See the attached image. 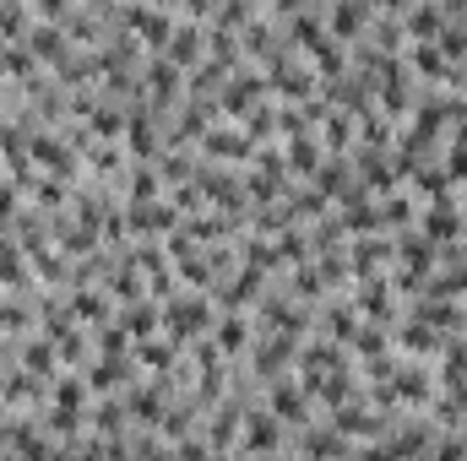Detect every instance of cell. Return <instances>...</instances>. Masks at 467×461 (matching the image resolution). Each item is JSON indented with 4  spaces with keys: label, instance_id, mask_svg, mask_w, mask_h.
Returning a JSON list of instances; mask_svg holds the SVG:
<instances>
[{
    "label": "cell",
    "instance_id": "25",
    "mask_svg": "<svg viewBox=\"0 0 467 461\" xmlns=\"http://www.w3.org/2000/svg\"><path fill=\"white\" fill-rule=\"evenodd\" d=\"M142 364H153V369H169L174 364V342H142Z\"/></svg>",
    "mask_w": 467,
    "mask_h": 461
},
{
    "label": "cell",
    "instance_id": "29",
    "mask_svg": "<svg viewBox=\"0 0 467 461\" xmlns=\"http://www.w3.org/2000/svg\"><path fill=\"white\" fill-rule=\"evenodd\" d=\"M12 212H17V190L0 185V218H12Z\"/></svg>",
    "mask_w": 467,
    "mask_h": 461
},
{
    "label": "cell",
    "instance_id": "17",
    "mask_svg": "<svg viewBox=\"0 0 467 461\" xmlns=\"http://www.w3.org/2000/svg\"><path fill=\"white\" fill-rule=\"evenodd\" d=\"M169 54L174 60H196L202 54V33H196L190 22H179V33H169Z\"/></svg>",
    "mask_w": 467,
    "mask_h": 461
},
{
    "label": "cell",
    "instance_id": "8",
    "mask_svg": "<svg viewBox=\"0 0 467 461\" xmlns=\"http://www.w3.org/2000/svg\"><path fill=\"white\" fill-rule=\"evenodd\" d=\"M245 424H250L245 450H272V445H283V429H278V418H272V413H255V418H245Z\"/></svg>",
    "mask_w": 467,
    "mask_h": 461
},
{
    "label": "cell",
    "instance_id": "11",
    "mask_svg": "<svg viewBox=\"0 0 467 461\" xmlns=\"http://www.w3.org/2000/svg\"><path fill=\"white\" fill-rule=\"evenodd\" d=\"M130 147H137V158H153V152H158V130H153L147 109L130 114Z\"/></svg>",
    "mask_w": 467,
    "mask_h": 461
},
{
    "label": "cell",
    "instance_id": "9",
    "mask_svg": "<svg viewBox=\"0 0 467 461\" xmlns=\"http://www.w3.org/2000/svg\"><path fill=\"white\" fill-rule=\"evenodd\" d=\"M272 413H283L288 424H304V385H294V380L272 385Z\"/></svg>",
    "mask_w": 467,
    "mask_h": 461
},
{
    "label": "cell",
    "instance_id": "1",
    "mask_svg": "<svg viewBox=\"0 0 467 461\" xmlns=\"http://www.w3.org/2000/svg\"><path fill=\"white\" fill-rule=\"evenodd\" d=\"M163 325H169V337L174 342H190V337H202L207 325H213V304L207 299H163Z\"/></svg>",
    "mask_w": 467,
    "mask_h": 461
},
{
    "label": "cell",
    "instance_id": "2",
    "mask_svg": "<svg viewBox=\"0 0 467 461\" xmlns=\"http://www.w3.org/2000/svg\"><path fill=\"white\" fill-rule=\"evenodd\" d=\"M125 28L137 33L142 44H153V49H169V17L158 6H130L125 12Z\"/></svg>",
    "mask_w": 467,
    "mask_h": 461
},
{
    "label": "cell",
    "instance_id": "22",
    "mask_svg": "<svg viewBox=\"0 0 467 461\" xmlns=\"http://www.w3.org/2000/svg\"><path fill=\"white\" fill-rule=\"evenodd\" d=\"M380 260H386V244H380V239H359V244H354V267H359V272H375Z\"/></svg>",
    "mask_w": 467,
    "mask_h": 461
},
{
    "label": "cell",
    "instance_id": "32",
    "mask_svg": "<svg viewBox=\"0 0 467 461\" xmlns=\"http://www.w3.org/2000/svg\"><path fill=\"white\" fill-rule=\"evenodd\" d=\"M0 364H6V342H0Z\"/></svg>",
    "mask_w": 467,
    "mask_h": 461
},
{
    "label": "cell",
    "instance_id": "5",
    "mask_svg": "<svg viewBox=\"0 0 467 461\" xmlns=\"http://www.w3.org/2000/svg\"><path fill=\"white\" fill-rule=\"evenodd\" d=\"M424 234H429L435 244H451V239H462V218L451 212V195H440V202H435V212H424Z\"/></svg>",
    "mask_w": 467,
    "mask_h": 461
},
{
    "label": "cell",
    "instance_id": "3",
    "mask_svg": "<svg viewBox=\"0 0 467 461\" xmlns=\"http://www.w3.org/2000/svg\"><path fill=\"white\" fill-rule=\"evenodd\" d=\"M33 158H38V169H44V174H60V179H71V174H77L71 147L54 142V136H38V142H33Z\"/></svg>",
    "mask_w": 467,
    "mask_h": 461
},
{
    "label": "cell",
    "instance_id": "19",
    "mask_svg": "<svg viewBox=\"0 0 467 461\" xmlns=\"http://www.w3.org/2000/svg\"><path fill=\"white\" fill-rule=\"evenodd\" d=\"M331 424H338L343 434H370V429H375L380 418H375L370 407H343V413H338V418H331Z\"/></svg>",
    "mask_w": 467,
    "mask_h": 461
},
{
    "label": "cell",
    "instance_id": "21",
    "mask_svg": "<svg viewBox=\"0 0 467 461\" xmlns=\"http://www.w3.org/2000/svg\"><path fill=\"white\" fill-rule=\"evenodd\" d=\"M440 28H446V22H440V12H435V6H419V12L408 17V33H413L419 44H424V38H435Z\"/></svg>",
    "mask_w": 467,
    "mask_h": 461
},
{
    "label": "cell",
    "instance_id": "10",
    "mask_svg": "<svg viewBox=\"0 0 467 461\" xmlns=\"http://www.w3.org/2000/svg\"><path fill=\"white\" fill-rule=\"evenodd\" d=\"M245 342H250V320H245V315H223V320H218V348H223V353H239Z\"/></svg>",
    "mask_w": 467,
    "mask_h": 461
},
{
    "label": "cell",
    "instance_id": "31",
    "mask_svg": "<svg viewBox=\"0 0 467 461\" xmlns=\"http://www.w3.org/2000/svg\"><path fill=\"white\" fill-rule=\"evenodd\" d=\"M370 6H391V12H396V6H403V0H370Z\"/></svg>",
    "mask_w": 467,
    "mask_h": 461
},
{
    "label": "cell",
    "instance_id": "20",
    "mask_svg": "<svg viewBox=\"0 0 467 461\" xmlns=\"http://www.w3.org/2000/svg\"><path fill=\"white\" fill-rule=\"evenodd\" d=\"M359 309H364V315H375V320H386V315H391V293H386V283L359 288Z\"/></svg>",
    "mask_w": 467,
    "mask_h": 461
},
{
    "label": "cell",
    "instance_id": "27",
    "mask_svg": "<svg viewBox=\"0 0 467 461\" xmlns=\"http://www.w3.org/2000/svg\"><path fill=\"white\" fill-rule=\"evenodd\" d=\"M304 450H348V440H343V434H310Z\"/></svg>",
    "mask_w": 467,
    "mask_h": 461
},
{
    "label": "cell",
    "instance_id": "7",
    "mask_svg": "<svg viewBox=\"0 0 467 461\" xmlns=\"http://www.w3.org/2000/svg\"><path fill=\"white\" fill-rule=\"evenodd\" d=\"M130 418L137 424H163V380L147 391H130Z\"/></svg>",
    "mask_w": 467,
    "mask_h": 461
},
{
    "label": "cell",
    "instance_id": "16",
    "mask_svg": "<svg viewBox=\"0 0 467 461\" xmlns=\"http://www.w3.org/2000/svg\"><path fill=\"white\" fill-rule=\"evenodd\" d=\"M403 348H413V353H440V337H435V325H429V320H413L408 332H403Z\"/></svg>",
    "mask_w": 467,
    "mask_h": 461
},
{
    "label": "cell",
    "instance_id": "15",
    "mask_svg": "<svg viewBox=\"0 0 467 461\" xmlns=\"http://www.w3.org/2000/svg\"><path fill=\"white\" fill-rule=\"evenodd\" d=\"M28 38H33V54H44V60H54V65L65 60V38H60V33H54L49 22H44V28H33Z\"/></svg>",
    "mask_w": 467,
    "mask_h": 461
},
{
    "label": "cell",
    "instance_id": "26",
    "mask_svg": "<svg viewBox=\"0 0 467 461\" xmlns=\"http://www.w3.org/2000/svg\"><path fill=\"white\" fill-rule=\"evenodd\" d=\"M125 337H130L125 325H98V348L104 353H125Z\"/></svg>",
    "mask_w": 467,
    "mask_h": 461
},
{
    "label": "cell",
    "instance_id": "23",
    "mask_svg": "<svg viewBox=\"0 0 467 461\" xmlns=\"http://www.w3.org/2000/svg\"><path fill=\"white\" fill-rule=\"evenodd\" d=\"M71 309H77L82 320H104V309H109V304H104L98 293H88V288H77V293H71Z\"/></svg>",
    "mask_w": 467,
    "mask_h": 461
},
{
    "label": "cell",
    "instance_id": "12",
    "mask_svg": "<svg viewBox=\"0 0 467 461\" xmlns=\"http://www.w3.org/2000/svg\"><path fill=\"white\" fill-rule=\"evenodd\" d=\"M272 87H283L288 98H304V93L315 87V77H304L299 65H278V60H272Z\"/></svg>",
    "mask_w": 467,
    "mask_h": 461
},
{
    "label": "cell",
    "instance_id": "18",
    "mask_svg": "<svg viewBox=\"0 0 467 461\" xmlns=\"http://www.w3.org/2000/svg\"><path fill=\"white\" fill-rule=\"evenodd\" d=\"M147 82H153V98H158V103L179 93V71H174L169 60H158V65H153V71H147Z\"/></svg>",
    "mask_w": 467,
    "mask_h": 461
},
{
    "label": "cell",
    "instance_id": "30",
    "mask_svg": "<svg viewBox=\"0 0 467 461\" xmlns=\"http://www.w3.org/2000/svg\"><path fill=\"white\" fill-rule=\"evenodd\" d=\"M451 293H462V299H467V272H456V277H451Z\"/></svg>",
    "mask_w": 467,
    "mask_h": 461
},
{
    "label": "cell",
    "instance_id": "14",
    "mask_svg": "<svg viewBox=\"0 0 467 461\" xmlns=\"http://www.w3.org/2000/svg\"><path fill=\"white\" fill-rule=\"evenodd\" d=\"M158 325H163V309H153V304H137V309L125 315V332H130V337H142V342L158 332Z\"/></svg>",
    "mask_w": 467,
    "mask_h": 461
},
{
    "label": "cell",
    "instance_id": "24",
    "mask_svg": "<svg viewBox=\"0 0 467 461\" xmlns=\"http://www.w3.org/2000/svg\"><path fill=\"white\" fill-rule=\"evenodd\" d=\"M82 397H88V385H82V380H60V385H54V407H71V413H77Z\"/></svg>",
    "mask_w": 467,
    "mask_h": 461
},
{
    "label": "cell",
    "instance_id": "4",
    "mask_svg": "<svg viewBox=\"0 0 467 461\" xmlns=\"http://www.w3.org/2000/svg\"><path fill=\"white\" fill-rule=\"evenodd\" d=\"M370 17V0H338L331 6V38H359Z\"/></svg>",
    "mask_w": 467,
    "mask_h": 461
},
{
    "label": "cell",
    "instance_id": "6",
    "mask_svg": "<svg viewBox=\"0 0 467 461\" xmlns=\"http://www.w3.org/2000/svg\"><path fill=\"white\" fill-rule=\"evenodd\" d=\"M202 147H207V158H250V136H245V130H207Z\"/></svg>",
    "mask_w": 467,
    "mask_h": 461
},
{
    "label": "cell",
    "instance_id": "28",
    "mask_svg": "<svg viewBox=\"0 0 467 461\" xmlns=\"http://www.w3.org/2000/svg\"><path fill=\"white\" fill-rule=\"evenodd\" d=\"M294 169H299V174L315 169V147H310V142H294Z\"/></svg>",
    "mask_w": 467,
    "mask_h": 461
},
{
    "label": "cell",
    "instance_id": "13",
    "mask_svg": "<svg viewBox=\"0 0 467 461\" xmlns=\"http://www.w3.org/2000/svg\"><path fill=\"white\" fill-rule=\"evenodd\" d=\"M88 385H93V391H114V385H125V364H120V353L98 358L93 375H88Z\"/></svg>",
    "mask_w": 467,
    "mask_h": 461
}]
</instances>
